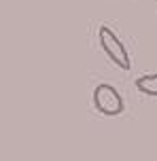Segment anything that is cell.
Instances as JSON below:
<instances>
[{
    "label": "cell",
    "mask_w": 157,
    "mask_h": 161,
    "mask_svg": "<svg viewBox=\"0 0 157 161\" xmlns=\"http://www.w3.org/2000/svg\"><path fill=\"white\" fill-rule=\"evenodd\" d=\"M98 40H100V47L102 51L106 53V57L113 62L115 66H119L121 70H130L132 68V62H130V53L125 49L123 40L119 38L108 25H100L98 30Z\"/></svg>",
    "instance_id": "cell-1"
},
{
    "label": "cell",
    "mask_w": 157,
    "mask_h": 161,
    "mask_svg": "<svg viewBox=\"0 0 157 161\" xmlns=\"http://www.w3.org/2000/svg\"><path fill=\"white\" fill-rule=\"evenodd\" d=\"M93 106L104 117H119L125 110V102L121 93L108 83H100L93 89Z\"/></svg>",
    "instance_id": "cell-2"
},
{
    "label": "cell",
    "mask_w": 157,
    "mask_h": 161,
    "mask_svg": "<svg viewBox=\"0 0 157 161\" xmlns=\"http://www.w3.org/2000/svg\"><path fill=\"white\" fill-rule=\"evenodd\" d=\"M136 89L144 96H157V74H142L136 79Z\"/></svg>",
    "instance_id": "cell-3"
}]
</instances>
